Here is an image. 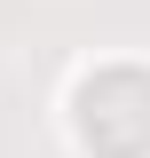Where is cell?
I'll return each mask as SVG.
<instances>
[{
    "mask_svg": "<svg viewBox=\"0 0 150 158\" xmlns=\"http://www.w3.org/2000/svg\"><path fill=\"white\" fill-rule=\"evenodd\" d=\"M79 135L103 158H142L150 150V71H103L79 87Z\"/></svg>",
    "mask_w": 150,
    "mask_h": 158,
    "instance_id": "cell-1",
    "label": "cell"
}]
</instances>
